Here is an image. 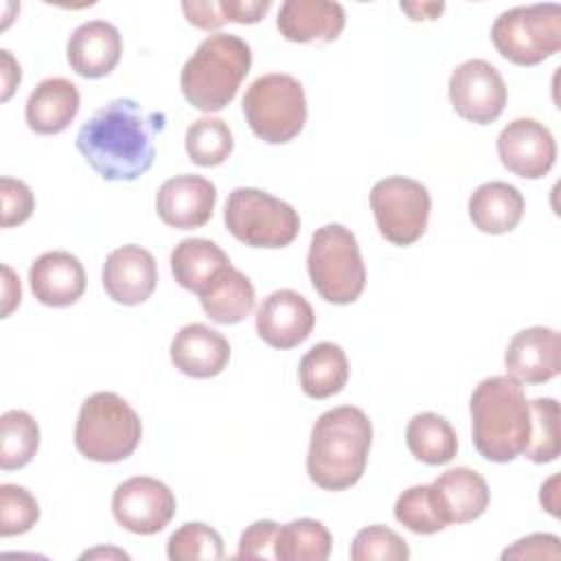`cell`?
I'll list each match as a JSON object with an SVG mask.
<instances>
[{
    "instance_id": "obj_1",
    "label": "cell",
    "mask_w": 561,
    "mask_h": 561,
    "mask_svg": "<svg viewBox=\"0 0 561 561\" xmlns=\"http://www.w3.org/2000/svg\"><path fill=\"white\" fill-rule=\"evenodd\" d=\"M162 112H145L134 99H114L99 107L77 131V149L107 182H131L156 158V136L164 129Z\"/></svg>"
},
{
    "instance_id": "obj_2",
    "label": "cell",
    "mask_w": 561,
    "mask_h": 561,
    "mask_svg": "<svg viewBox=\"0 0 561 561\" xmlns=\"http://www.w3.org/2000/svg\"><path fill=\"white\" fill-rule=\"evenodd\" d=\"M373 425L364 410L340 405L322 412L311 427L307 451L309 480L324 491H344L364 476Z\"/></svg>"
},
{
    "instance_id": "obj_3",
    "label": "cell",
    "mask_w": 561,
    "mask_h": 561,
    "mask_svg": "<svg viewBox=\"0 0 561 561\" xmlns=\"http://www.w3.org/2000/svg\"><path fill=\"white\" fill-rule=\"evenodd\" d=\"M471 436L478 454L491 462L517 458L530 434V403L511 375L482 379L469 401Z\"/></svg>"
},
{
    "instance_id": "obj_4",
    "label": "cell",
    "mask_w": 561,
    "mask_h": 561,
    "mask_svg": "<svg viewBox=\"0 0 561 561\" xmlns=\"http://www.w3.org/2000/svg\"><path fill=\"white\" fill-rule=\"evenodd\" d=\"M252 50L232 33L204 37L180 72L184 99L202 112H219L234 96L250 72Z\"/></svg>"
},
{
    "instance_id": "obj_5",
    "label": "cell",
    "mask_w": 561,
    "mask_h": 561,
    "mask_svg": "<svg viewBox=\"0 0 561 561\" xmlns=\"http://www.w3.org/2000/svg\"><path fill=\"white\" fill-rule=\"evenodd\" d=\"M140 436V416L116 392H94L81 403L75 425V447L88 460H125L138 447Z\"/></svg>"
},
{
    "instance_id": "obj_6",
    "label": "cell",
    "mask_w": 561,
    "mask_h": 561,
    "mask_svg": "<svg viewBox=\"0 0 561 561\" xmlns=\"http://www.w3.org/2000/svg\"><path fill=\"white\" fill-rule=\"evenodd\" d=\"M307 270L313 289L333 305L355 302L366 287V265L357 239L342 224H327L313 232Z\"/></svg>"
},
{
    "instance_id": "obj_7",
    "label": "cell",
    "mask_w": 561,
    "mask_h": 561,
    "mask_svg": "<svg viewBox=\"0 0 561 561\" xmlns=\"http://www.w3.org/2000/svg\"><path fill=\"white\" fill-rule=\"evenodd\" d=\"M245 121L256 138L267 145L294 140L307 121V99L291 75L270 72L250 83L241 101Z\"/></svg>"
},
{
    "instance_id": "obj_8",
    "label": "cell",
    "mask_w": 561,
    "mask_h": 561,
    "mask_svg": "<svg viewBox=\"0 0 561 561\" xmlns=\"http://www.w3.org/2000/svg\"><path fill=\"white\" fill-rule=\"evenodd\" d=\"M228 232L250 248H285L300 230V217L287 202L250 186L234 188L224 208Z\"/></svg>"
},
{
    "instance_id": "obj_9",
    "label": "cell",
    "mask_w": 561,
    "mask_h": 561,
    "mask_svg": "<svg viewBox=\"0 0 561 561\" xmlns=\"http://www.w3.org/2000/svg\"><path fill=\"white\" fill-rule=\"evenodd\" d=\"M497 53L517 66H537L561 48V7L557 2L513 7L491 26Z\"/></svg>"
},
{
    "instance_id": "obj_10",
    "label": "cell",
    "mask_w": 561,
    "mask_h": 561,
    "mask_svg": "<svg viewBox=\"0 0 561 561\" xmlns=\"http://www.w3.org/2000/svg\"><path fill=\"white\" fill-rule=\"evenodd\" d=\"M370 208L381 237L394 245H412L427 228L432 197L425 184L392 175L370 188Z\"/></svg>"
},
{
    "instance_id": "obj_11",
    "label": "cell",
    "mask_w": 561,
    "mask_h": 561,
    "mask_svg": "<svg viewBox=\"0 0 561 561\" xmlns=\"http://www.w3.org/2000/svg\"><path fill=\"white\" fill-rule=\"evenodd\" d=\"M508 92L500 70L486 59H467L449 77V101L465 121L489 125L504 112Z\"/></svg>"
},
{
    "instance_id": "obj_12",
    "label": "cell",
    "mask_w": 561,
    "mask_h": 561,
    "mask_svg": "<svg viewBox=\"0 0 561 561\" xmlns=\"http://www.w3.org/2000/svg\"><path fill=\"white\" fill-rule=\"evenodd\" d=\"M112 515L129 533L156 535L173 519L175 495L162 480L134 476L114 489Z\"/></svg>"
},
{
    "instance_id": "obj_13",
    "label": "cell",
    "mask_w": 561,
    "mask_h": 561,
    "mask_svg": "<svg viewBox=\"0 0 561 561\" xmlns=\"http://www.w3.org/2000/svg\"><path fill=\"white\" fill-rule=\"evenodd\" d=\"M497 156L511 173L524 180H539L554 167L557 142L543 123L515 118L497 136Z\"/></svg>"
},
{
    "instance_id": "obj_14",
    "label": "cell",
    "mask_w": 561,
    "mask_h": 561,
    "mask_svg": "<svg viewBox=\"0 0 561 561\" xmlns=\"http://www.w3.org/2000/svg\"><path fill=\"white\" fill-rule=\"evenodd\" d=\"M316 324L313 307L294 289H276L256 309V333L272 348L302 344Z\"/></svg>"
},
{
    "instance_id": "obj_15",
    "label": "cell",
    "mask_w": 561,
    "mask_h": 561,
    "mask_svg": "<svg viewBox=\"0 0 561 561\" xmlns=\"http://www.w3.org/2000/svg\"><path fill=\"white\" fill-rule=\"evenodd\" d=\"M217 202V188L210 180L182 173L160 184L156 195L158 217L178 230L202 228L213 217Z\"/></svg>"
},
{
    "instance_id": "obj_16",
    "label": "cell",
    "mask_w": 561,
    "mask_h": 561,
    "mask_svg": "<svg viewBox=\"0 0 561 561\" xmlns=\"http://www.w3.org/2000/svg\"><path fill=\"white\" fill-rule=\"evenodd\" d=\"M506 373L522 383H546L561 370V337L550 327H528L513 335L504 353Z\"/></svg>"
},
{
    "instance_id": "obj_17",
    "label": "cell",
    "mask_w": 561,
    "mask_h": 561,
    "mask_svg": "<svg viewBox=\"0 0 561 561\" xmlns=\"http://www.w3.org/2000/svg\"><path fill=\"white\" fill-rule=\"evenodd\" d=\"M101 280L114 302L129 307L140 305L153 294L158 285L156 259L149 250L136 243L121 245L107 254Z\"/></svg>"
},
{
    "instance_id": "obj_18",
    "label": "cell",
    "mask_w": 561,
    "mask_h": 561,
    "mask_svg": "<svg viewBox=\"0 0 561 561\" xmlns=\"http://www.w3.org/2000/svg\"><path fill=\"white\" fill-rule=\"evenodd\" d=\"M123 53V37L118 28L105 20H90L79 24L66 44L70 68L85 79H101L110 75Z\"/></svg>"
},
{
    "instance_id": "obj_19",
    "label": "cell",
    "mask_w": 561,
    "mask_h": 561,
    "mask_svg": "<svg viewBox=\"0 0 561 561\" xmlns=\"http://www.w3.org/2000/svg\"><path fill=\"white\" fill-rule=\"evenodd\" d=\"M33 296L46 307H70L85 291V272L81 261L66 252L53 250L39 254L28 270Z\"/></svg>"
},
{
    "instance_id": "obj_20",
    "label": "cell",
    "mask_w": 561,
    "mask_h": 561,
    "mask_svg": "<svg viewBox=\"0 0 561 561\" xmlns=\"http://www.w3.org/2000/svg\"><path fill=\"white\" fill-rule=\"evenodd\" d=\"M169 353L180 373L193 379H208L226 368L230 359V344L217 329L191 322L175 333Z\"/></svg>"
},
{
    "instance_id": "obj_21",
    "label": "cell",
    "mask_w": 561,
    "mask_h": 561,
    "mask_svg": "<svg viewBox=\"0 0 561 561\" xmlns=\"http://www.w3.org/2000/svg\"><path fill=\"white\" fill-rule=\"evenodd\" d=\"M344 7L329 0H285L276 18L278 33L298 44L333 42L344 31Z\"/></svg>"
},
{
    "instance_id": "obj_22",
    "label": "cell",
    "mask_w": 561,
    "mask_h": 561,
    "mask_svg": "<svg viewBox=\"0 0 561 561\" xmlns=\"http://www.w3.org/2000/svg\"><path fill=\"white\" fill-rule=\"evenodd\" d=\"M79 90L64 77H48L35 85L28 94L24 116L35 134L64 131L79 112Z\"/></svg>"
},
{
    "instance_id": "obj_23",
    "label": "cell",
    "mask_w": 561,
    "mask_h": 561,
    "mask_svg": "<svg viewBox=\"0 0 561 561\" xmlns=\"http://www.w3.org/2000/svg\"><path fill=\"white\" fill-rule=\"evenodd\" d=\"M230 265L228 254L210 239H182L171 252V274L180 287L202 296Z\"/></svg>"
},
{
    "instance_id": "obj_24",
    "label": "cell",
    "mask_w": 561,
    "mask_h": 561,
    "mask_svg": "<svg viewBox=\"0 0 561 561\" xmlns=\"http://www.w3.org/2000/svg\"><path fill=\"white\" fill-rule=\"evenodd\" d=\"M467 208L480 232L504 234L522 221L524 195L508 182H484L471 193Z\"/></svg>"
},
{
    "instance_id": "obj_25",
    "label": "cell",
    "mask_w": 561,
    "mask_h": 561,
    "mask_svg": "<svg viewBox=\"0 0 561 561\" xmlns=\"http://www.w3.org/2000/svg\"><path fill=\"white\" fill-rule=\"evenodd\" d=\"M432 484L449 524L473 522L489 506V484L469 467L447 469Z\"/></svg>"
},
{
    "instance_id": "obj_26",
    "label": "cell",
    "mask_w": 561,
    "mask_h": 561,
    "mask_svg": "<svg viewBox=\"0 0 561 561\" xmlns=\"http://www.w3.org/2000/svg\"><path fill=\"white\" fill-rule=\"evenodd\" d=\"M199 302L213 322L237 324L252 313L256 294L252 280L237 267L228 265L217 276V280L199 296Z\"/></svg>"
},
{
    "instance_id": "obj_27",
    "label": "cell",
    "mask_w": 561,
    "mask_h": 561,
    "mask_svg": "<svg viewBox=\"0 0 561 561\" xmlns=\"http://www.w3.org/2000/svg\"><path fill=\"white\" fill-rule=\"evenodd\" d=\"M300 388L311 399H329L348 381V359L342 346L320 342L311 346L298 364Z\"/></svg>"
},
{
    "instance_id": "obj_28",
    "label": "cell",
    "mask_w": 561,
    "mask_h": 561,
    "mask_svg": "<svg viewBox=\"0 0 561 561\" xmlns=\"http://www.w3.org/2000/svg\"><path fill=\"white\" fill-rule=\"evenodd\" d=\"M410 454L425 465H445L458 451V436L449 421L436 412H419L405 427Z\"/></svg>"
},
{
    "instance_id": "obj_29",
    "label": "cell",
    "mask_w": 561,
    "mask_h": 561,
    "mask_svg": "<svg viewBox=\"0 0 561 561\" xmlns=\"http://www.w3.org/2000/svg\"><path fill=\"white\" fill-rule=\"evenodd\" d=\"M331 533L311 517H300L278 526L274 539V559L280 561H327L331 554Z\"/></svg>"
},
{
    "instance_id": "obj_30",
    "label": "cell",
    "mask_w": 561,
    "mask_h": 561,
    "mask_svg": "<svg viewBox=\"0 0 561 561\" xmlns=\"http://www.w3.org/2000/svg\"><path fill=\"white\" fill-rule=\"evenodd\" d=\"M39 447V425L24 410H7L0 416V467L4 471L26 467Z\"/></svg>"
},
{
    "instance_id": "obj_31",
    "label": "cell",
    "mask_w": 561,
    "mask_h": 561,
    "mask_svg": "<svg viewBox=\"0 0 561 561\" xmlns=\"http://www.w3.org/2000/svg\"><path fill=\"white\" fill-rule=\"evenodd\" d=\"M394 517L416 535H434L449 526L434 484L405 489L394 502Z\"/></svg>"
},
{
    "instance_id": "obj_32",
    "label": "cell",
    "mask_w": 561,
    "mask_h": 561,
    "mask_svg": "<svg viewBox=\"0 0 561 561\" xmlns=\"http://www.w3.org/2000/svg\"><path fill=\"white\" fill-rule=\"evenodd\" d=\"M184 145L191 162L199 167H217L228 160L234 140L226 121L215 116H202L188 125Z\"/></svg>"
},
{
    "instance_id": "obj_33",
    "label": "cell",
    "mask_w": 561,
    "mask_h": 561,
    "mask_svg": "<svg viewBox=\"0 0 561 561\" xmlns=\"http://www.w3.org/2000/svg\"><path fill=\"white\" fill-rule=\"evenodd\" d=\"M530 403V434L524 456L537 465L552 462L559 456V403L552 397H539Z\"/></svg>"
},
{
    "instance_id": "obj_34",
    "label": "cell",
    "mask_w": 561,
    "mask_h": 561,
    "mask_svg": "<svg viewBox=\"0 0 561 561\" xmlns=\"http://www.w3.org/2000/svg\"><path fill=\"white\" fill-rule=\"evenodd\" d=\"M167 554L171 561H217L224 559V539L221 535L202 524L186 522L167 541Z\"/></svg>"
},
{
    "instance_id": "obj_35",
    "label": "cell",
    "mask_w": 561,
    "mask_h": 561,
    "mask_svg": "<svg viewBox=\"0 0 561 561\" xmlns=\"http://www.w3.org/2000/svg\"><path fill=\"white\" fill-rule=\"evenodd\" d=\"M408 557V541L399 533L381 524L362 528L351 543L353 561H405Z\"/></svg>"
},
{
    "instance_id": "obj_36",
    "label": "cell",
    "mask_w": 561,
    "mask_h": 561,
    "mask_svg": "<svg viewBox=\"0 0 561 561\" xmlns=\"http://www.w3.org/2000/svg\"><path fill=\"white\" fill-rule=\"evenodd\" d=\"M39 519L37 500L20 484L0 486V537L28 533Z\"/></svg>"
},
{
    "instance_id": "obj_37",
    "label": "cell",
    "mask_w": 561,
    "mask_h": 561,
    "mask_svg": "<svg viewBox=\"0 0 561 561\" xmlns=\"http://www.w3.org/2000/svg\"><path fill=\"white\" fill-rule=\"evenodd\" d=\"M0 202H2V213H0V226L11 228L24 224L35 208V197L31 188L15 178H0Z\"/></svg>"
},
{
    "instance_id": "obj_38",
    "label": "cell",
    "mask_w": 561,
    "mask_h": 561,
    "mask_svg": "<svg viewBox=\"0 0 561 561\" xmlns=\"http://www.w3.org/2000/svg\"><path fill=\"white\" fill-rule=\"evenodd\" d=\"M278 524L272 519H259L250 524L239 539L237 559H274V539Z\"/></svg>"
},
{
    "instance_id": "obj_39",
    "label": "cell",
    "mask_w": 561,
    "mask_h": 561,
    "mask_svg": "<svg viewBox=\"0 0 561 561\" xmlns=\"http://www.w3.org/2000/svg\"><path fill=\"white\" fill-rule=\"evenodd\" d=\"M561 541L550 533H535L524 539H517L511 548L502 552V559H559Z\"/></svg>"
},
{
    "instance_id": "obj_40",
    "label": "cell",
    "mask_w": 561,
    "mask_h": 561,
    "mask_svg": "<svg viewBox=\"0 0 561 561\" xmlns=\"http://www.w3.org/2000/svg\"><path fill=\"white\" fill-rule=\"evenodd\" d=\"M270 0H219V11L224 22L256 24L270 11Z\"/></svg>"
},
{
    "instance_id": "obj_41",
    "label": "cell",
    "mask_w": 561,
    "mask_h": 561,
    "mask_svg": "<svg viewBox=\"0 0 561 561\" xmlns=\"http://www.w3.org/2000/svg\"><path fill=\"white\" fill-rule=\"evenodd\" d=\"M182 11L186 15V20L197 26V28H204V31H217L219 26H224V15L219 11V2L210 0V2H182Z\"/></svg>"
},
{
    "instance_id": "obj_42",
    "label": "cell",
    "mask_w": 561,
    "mask_h": 561,
    "mask_svg": "<svg viewBox=\"0 0 561 561\" xmlns=\"http://www.w3.org/2000/svg\"><path fill=\"white\" fill-rule=\"evenodd\" d=\"M0 70H2V101H9V96L13 94L15 85L22 79V72H20V64L4 48L0 50Z\"/></svg>"
},
{
    "instance_id": "obj_43",
    "label": "cell",
    "mask_w": 561,
    "mask_h": 561,
    "mask_svg": "<svg viewBox=\"0 0 561 561\" xmlns=\"http://www.w3.org/2000/svg\"><path fill=\"white\" fill-rule=\"evenodd\" d=\"M2 270H4V307H2V318H7L13 311V307L20 305L22 289H20V278H15L13 270L9 265H4Z\"/></svg>"
},
{
    "instance_id": "obj_44",
    "label": "cell",
    "mask_w": 561,
    "mask_h": 561,
    "mask_svg": "<svg viewBox=\"0 0 561 561\" xmlns=\"http://www.w3.org/2000/svg\"><path fill=\"white\" fill-rule=\"evenodd\" d=\"M401 9L412 18V20H434L445 4L443 2H401Z\"/></svg>"
},
{
    "instance_id": "obj_45",
    "label": "cell",
    "mask_w": 561,
    "mask_h": 561,
    "mask_svg": "<svg viewBox=\"0 0 561 561\" xmlns=\"http://www.w3.org/2000/svg\"><path fill=\"white\" fill-rule=\"evenodd\" d=\"M557 482H559V476H552L543 486H541V493H539V500L543 504V508L550 513V515H559L557 511Z\"/></svg>"
},
{
    "instance_id": "obj_46",
    "label": "cell",
    "mask_w": 561,
    "mask_h": 561,
    "mask_svg": "<svg viewBox=\"0 0 561 561\" xmlns=\"http://www.w3.org/2000/svg\"><path fill=\"white\" fill-rule=\"evenodd\" d=\"M110 557V554H116V557H121V559H129V554L127 552H123V550H103V548H96V550H90V552H85L83 554V559H90V557Z\"/></svg>"
}]
</instances>
